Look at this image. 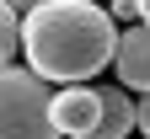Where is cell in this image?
<instances>
[{"label": "cell", "mask_w": 150, "mask_h": 139, "mask_svg": "<svg viewBox=\"0 0 150 139\" xmlns=\"http://www.w3.org/2000/svg\"><path fill=\"white\" fill-rule=\"evenodd\" d=\"M118 27L97 0H38L22 16V54L48 86L91 80L112 64Z\"/></svg>", "instance_id": "6da1fadb"}, {"label": "cell", "mask_w": 150, "mask_h": 139, "mask_svg": "<svg viewBox=\"0 0 150 139\" xmlns=\"http://www.w3.org/2000/svg\"><path fill=\"white\" fill-rule=\"evenodd\" d=\"M0 139H59L54 91L32 64H0Z\"/></svg>", "instance_id": "7a4b0ae2"}, {"label": "cell", "mask_w": 150, "mask_h": 139, "mask_svg": "<svg viewBox=\"0 0 150 139\" xmlns=\"http://www.w3.org/2000/svg\"><path fill=\"white\" fill-rule=\"evenodd\" d=\"M97 118H102V86L70 80V86L54 91V123H59V134H70V139H91Z\"/></svg>", "instance_id": "3957f363"}, {"label": "cell", "mask_w": 150, "mask_h": 139, "mask_svg": "<svg viewBox=\"0 0 150 139\" xmlns=\"http://www.w3.org/2000/svg\"><path fill=\"white\" fill-rule=\"evenodd\" d=\"M112 70H118V86H129V91H150V22L118 32Z\"/></svg>", "instance_id": "277c9868"}, {"label": "cell", "mask_w": 150, "mask_h": 139, "mask_svg": "<svg viewBox=\"0 0 150 139\" xmlns=\"http://www.w3.org/2000/svg\"><path fill=\"white\" fill-rule=\"evenodd\" d=\"M129 128H134V102L123 96V86H102V118L91 139H129Z\"/></svg>", "instance_id": "5b68a950"}, {"label": "cell", "mask_w": 150, "mask_h": 139, "mask_svg": "<svg viewBox=\"0 0 150 139\" xmlns=\"http://www.w3.org/2000/svg\"><path fill=\"white\" fill-rule=\"evenodd\" d=\"M22 48V11H11L6 0H0V64Z\"/></svg>", "instance_id": "8992f818"}, {"label": "cell", "mask_w": 150, "mask_h": 139, "mask_svg": "<svg viewBox=\"0 0 150 139\" xmlns=\"http://www.w3.org/2000/svg\"><path fill=\"white\" fill-rule=\"evenodd\" d=\"M134 128L150 139V91H139V102H134Z\"/></svg>", "instance_id": "52a82bcc"}, {"label": "cell", "mask_w": 150, "mask_h": 139, "mask_svg": "<svg viewBox=\"0 0 150 139\" xmlns=\"http://www.w3.org/2000/svg\"><path fill=\"white\" fill-rule=\"evenodd\" d=\"M112 22H139V0H112Z\"/></svg>", "instance_id": "ba28073f"}, {"label": "cell", "mask_w": 150, "mask_h": 139, "mask_svg": "<svg viewBox=\"0 0 150 139\" xmlns=\"http://www.w3.org/2000/svg\"><path fill=\"white\" fill-rule=\"evenodd\" d=\"M6 6H11V11H22V16H27V11L38 6V0H6Z\"/></svg>", "instance_id": "9c48e42d"}, {"label": "cell", "mask_w": 150, "mask_h": 139, "mask_svg": "<svg viewBox=\"0 0 150 139\" xmlns=\"http://www.w3.org/2000/svg\"><path fill=\"white\" fill-rule=\"evenodd\" d=\"M139 22H150V0H139Z\"/></svg>", "instance_id": "30bf717a"}]
</instances>
